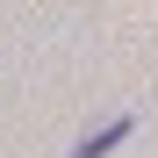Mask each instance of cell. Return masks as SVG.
<instances>
[{"mask_svg":"<svg viewBox=\"0 0 158 158\" xmlns=\"http://www.w3.org/2000/svg\"><path fill=\"white\" fill-rule=\"evenodd\" d=\"M129 129H137V115H115V122H101V129H86V137L72 144V158H108L115 144H129Z\"/></svg>","mask_w":158,"mask_h":158,"instance_id":"6da1fadb","label":"cell"}]
</instances>
